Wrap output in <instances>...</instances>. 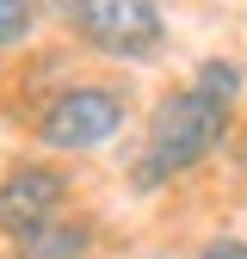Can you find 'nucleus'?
Masks as SVG:
<instances>
[{"label": "nucleus", "instance_id": "f257e3e1", "mask_svg": "<svg viewBox=\"0 0 247 259\" xmlns=\"http://www.w3.org/2000/svg\"><path fill=\"white\" fill-rule=\"evenodd\" d=\"M223 130H229V105L210 99L204 87L167 93V99L154 105V117H148V154H142L136 179L142 185H161V179H173L185 167H198V160L223 142Z\"/></svg>", "mask_w": 247, "mask_h": 259}, {"label": "nucleus", "instance_id": "39448f33", "mask_svg": "<svg viewBox=\"0 0 247 259\" xmlns=\"http://www.w3.org/2000/svg\"><path fill=\"white\" fill-rule=\"evenodd\" d=\"M93 247V229L87 222H37V229H25L13 241V259H80Z\"/></svg>", "mask_w": 247, "mask_h": 259}, {"label": "nucleus", "instance_id": "20e7f679", "mask_svg": "<svg viewBox=\"0 0 247 259\" xmlns=\"http://www.w3.org/2000/svg\"><path fill=\"white\" fill-rule=\"evenodd\" d=\"M62 198H68V179H62L56 167H19L0 179V235H25L37 229V222H50L62 210Z\"/></svg>", "mask_w": 247, "mask_h": 259}, {"label": "nucleus", "instance_id": "423d86ee", "mask_svg": "<svg viewBox=\"0 0 247 259\" xmlns=\"http://www.w3.org/2000/svg\"><path fill=\"white\" fill-rule=\"evenodd\" d=\"M192 87H204L210 99L235 105V99H241V68H235V62H204V68L192 74Z\"/></svg>", "mask_w": 247, "mask_h": 259}, {"label": "nucleus", "instance_id": "7ed1b4c3", "mask_svg": "<svg viewBox=\"0 0 247 259\" xmlns=\"http://www.w3.org/2000/svg\"><path fill=\"white\" fill-rule=\"evenodd\" d=\"M117 130H124V99L105 87H68L37 117V136L50 148H105Z\"/></svg>", "mask_w": 247, "mask_h": 259}, {"label": "nucleus", "instance_id": "6e6552de", "mask_svg": "<svg viewBox=\"0 0 247 259\" xmlns=\"http://www.w3.org/2000/svg\"><path fill=\"white\" fill-rule=\"evenodd\" d=\"M198 259H247V241H210Z\"/></svg>", "mask_w": 247, "mask_h": 259}, {"label": "nucleus", "instance_id": "0eeeda50", "mask_svg": "<svg viewBox=\"0 0 247 259\" xmlns=\"http://www.w3.org/2000/svg\"><path fill=\"white\" fill-rule=\"evenodd\" d=\"M31 19H37V7H31V0H0V50H7V44H25Z\"/></svg>", "mask_w": 247, "mask_h": 259}, {"label": "nucleus", "instance_id": "f03ea898", "mask_svg": "<svg viewBox=\"0 0 247 259\" xmlns=\"http://www.w3.org/2000/svg\"><path fill=\"white\" fill-rule=\"evenodd\" d=\"M68 19H74L87 50L117 56V62H148L161 50V37H167L154 0H74Z\"/></svg>", "mask_w": 247, "mask_h": 259}]
</instances>
